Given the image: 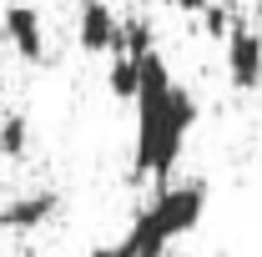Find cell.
<instances>
[{"mask_svg":"<svg viewBox=\"0 0 262 257\" xmlns=\"http://www.w3.org/2000/svg\"><path fill=\"white\" fill-rule=\"evenodd\" d=\"M222 61H227V86L232 91H257L262 86V31L237 20L232 35L222 40Z\"/></svg>","mask_w":262,"mask_h":257,"instance_id":"3957f363","label":"cell"},{"mask_svg":"<svg viewBox=\"0 0 262 257\" xmlns=\"http://www.w3.org/2000/svg\"><path fill=\"white\" fill-rule=\"evenodd\" d=\"M0 40H5L20 61L40 66L46 61V20H40V10L26 5V0H10L5 15H0Z\"/></svg>","mask_w":262,"mask_h":257,"instance_id":"277c9868","label":"cell"},{"mask_svg":"<svg viewBox=\"0 0 262 257\" xmlns=\"http://www.w3.org/2000/svg\"><path fill=\"white\" fill-rule=\"evenodd\" d=\"M31 152V121L26 116H0V157H10V161H20Z\"/></svg>","mask_w":262,"mask_h":257,"instance_id":"9c48e42d","label":"cell"},{"mask_svg":"<svg viewBox=\"0 0 262 257\" xmlns=\"http://www.w3.org/2000/svg\"><path fill=\"white\" fill-rule=\"evenodd\" d=\"M56 207H61L56 192H26L0 207V232H35V227H46L56 217Z\"/></svg>","mask_w":262,"mask_h":257,"instance_id":"8992f818","label":"cell"},{"mask_svg":"<svg viewBox=\"0 0 262 257\" xmlns=\"http://www.w3.org/2000/svg\"><path fill=\"white\" fill-rule=\"evenodd\" d=\"M116 35H121V15L111 0H81L76 5V46L86 56H116Z\"/></svg>","mask_w":262,"mask_h":257,"instance_id":"5b68a950","label":"cell"},{"mask_svg":"<svg viewBox=\"0 0 262 257\" xmlns=\"http://www.w3.org/2000/svg\"><path fill=\"white\" fill-rule=\"evenodd\" d=\"M141 96H136V152L131 177H157L166 182L187 152V136L196 126V96L171 76L162 51L141 56Z\"/></svg>","mask_w":262,"mask_h":257,"instance_id":"6da1fadb","label":"cell"},{"mask_svg":"<svg viewBox=\"0 0 262 257\" xmlns=\"http://www.w3.org/2000/svg\"><path fill=\"white\" fill-rule=\"evenodd\" d=\"M207 217V182H162L157 197L131 217L126 237L116 242V257H166L171 242L192 237Z\"/></svg>","mask_w":262,"mask_h":257,"instance_id":"7a4b0ae2","label":"cell"},{"mask_svg":"<svg viewBox=\"0 0 262 257\" xmlns=\"http://www.w3.org/2000/svg\"><path fill=\"white\" fill-rule=\"evenodd\" d=\"M106 91L116 101H136L141 96V66L131 56H111V71H106Z\"/></svg>","mask_w":262,"mask_h":257,"instance_id":"ba28073f","label":"cell"},{"mask_svg":"<svg viewBox=\"0 0 262 257\" xmlns=\"http://www.w3.org/2000/svg\"><path fill=\"white\" fill-rule=\"evenodd\" d=\"M146 51H157V31H151V20H146V15H126V20H121V35H116V56L141 61Z\"/></svg>","mask_w":262,"mask_h":257,"instance_id":"52a82bcc","label":"cell"},{"mask_svg":"<svg viewBox=\"0 0 262 257\" xmlns=\"http://www.w3.org/2000/svg\"><path fill=\"white\" fill-rule=\"evenodd\" d=\"M232 26H237L232 5H217V0H212V5L202 10V31L212 35V40H227V35H232Z\"/></svg>","mask_w":262,"mask_h":257,"instance_id":"30bf717a","label":"cell"},{"mask_svg":"<svg viewBox=\"0 0 262 257\" xmlns=\"http://www.w3.org/2000/svg\"><path fill=\"white\" fill-rule=\"evenodd\" d=\"M162 5H166V10H177V15H202L212 0H162Z\"/></svg>","mask_w":262,"mask_h":257,"instance_id":"8fae6325","label":"cell"}]
</instances>
